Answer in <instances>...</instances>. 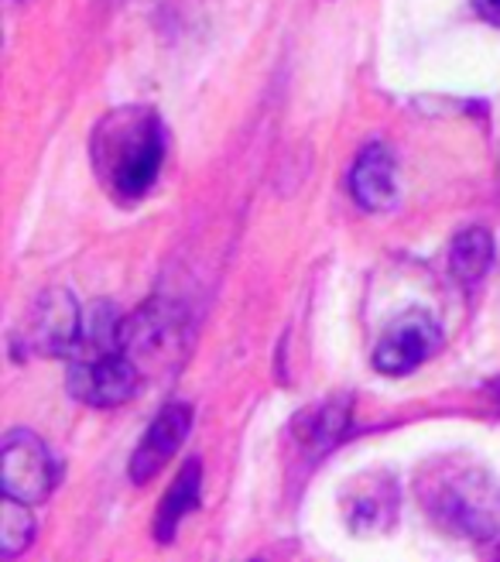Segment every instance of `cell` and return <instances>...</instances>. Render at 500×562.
Returning <instances> with one entry per match:
<instances>
[{"mask_svg":"<svg viewBox=\"0 0 500 562\" xmlns=\"http://www.w3.org/2000/svg\"><path fill=\"white\" fill-rule=\"evenodd\" d=\"M419 501L425 515L456 539H493L500 531V484L469 457L432 460L419 476Z\"/></svg>","mask_w":500,"mask_h":562,"instance_id":"cell-2","label":"cell"},{"mask_svg":"<svg viewBox=\"0 0 500 562\" xmlns=\"http://www.w3.org/2000/svg\"><path fill=\"white\" fill-rule=\"evenodd\" d=\"M137 381H141V368L130 360L124 344H106V347H79L69 363V395L82 405L93 408H117L124 405Z\"/></svg>","mask_w":500,"mask_h":562,"instance_id":"cell-3","label":"cell"},{"mask_svg":"<svg viewBox=\"0 0 500 562\" xmlns=\"http://www.w3.org/2000/svg\"><path fill=\"white\" fill-rule=\"evenodd\" d=\"M350 192H353V200L371 213L391 210L398 203V168H395L391 148L367 145L360 151L350 172Z\"/></svg>","mask_w":500,"mask_h":562,"instance_id":"cell-8","label":"cell"},{"mask_svg":"<svg viewBox=\"0 0 500 562\" xmlns=\"http://www.w3.org/2000/svg\"><path fill=\"white\" fill-rule=\"evenodd\" d=\"M439 344H442L439 323L425 308H411V313H401L398 319L387 323V329L380 333V340L374 347V368L391 378L411 374L439 350Z\"/></svg>","mask_w":500,"mask_h":562,"instance_id":"cell-5","label":"cell"},{"mask_svg":"<svg viewBox=\"0 0 500 562\" xmlns=\"http://www.w3.org/2000/svg\"><path fill=\"white\" fill-rule=\"evenodd\" d=\"M493 265V237L484 227L459 231L450 244V274L459 285H477Z\"/></svg>","mask_w":500,"mask_h":562,"instance_id":"cell-11","label":"cell"},{"mask_svg":"<svg viewBox=\"0 0 500 562\" xmlns=\"http://www.w3.org/2000/svg\"><path fill=\"white\" fill-rule=\"evenodd\" d=\"M32 539H35V518L27 512V504L4 494V504H0V552L14 559L32 546Z\"/></svg>","mask_w":500,"mask_h":562,"instance_id":"cell-12","label":"cell"},{"mask_svg":"<svg viewBox=\"0 0 500 562\" xmlns=\"http://www.w3.org/2000/svg\"><path fill=\"white\" fill-rule=\"evenodd\" d=\"M200 487H203V467H200V460H192L182 467L175 484L158 504V515H155V539L158 542L169 546L175 539V528L182 525V518L200 504Z\"/></svg>","mask_w":500,"mask_h":562,"instance_id":"cell-10","label":"cell"},{"mask_svg":"<svg viewBox=\"0 0 500 562\" xmlns=\"http://www.w3.org/2000/svg\"><path fill=\"white\" fill-rule=\"evenodd\" d=\"M59 484V463L48 446L27 429H14L0 446V487L24 504H42Z\"/></svg>","mask_w":500,"mask_h":562,"instance_id":"cell-4","label":"cell"},{"mask_svg":"<svg viewBox=\"0 0 500 562\" xmlns=\"http://www.w3.org/2000/svg\"><path fill=\"white\" fill-rule=\"evenodd\" d=\"M474 11H477L484 21H490V24L500 27V0H474Z\"/></svg>","mask_w":500,"mask_h":562,"instance_id":"cell-14","label":"cell"},{"mask_svg":"<svg viewBox=\"0 0 500 562\" xmlns=\"http://www.w3.org/2000/svg\"><path fill=\"white\" fill-rule=\"evenodd\" d=\"M189 429H192V408L182 405V402L164 405L155 415V422H151V429L145 432V439L137 442V449H134L130 467H127L130 481L134 484H148L151 476H158L164 470V463H169L182 449Z\"/></svg>","mask_w":500,"mask_h":562,"instance_id":"cell-7","label":"cell"},{"mask_svg":"<svg viewBox=\"0 0 500 562\" xmlns=\"http://www.w3.org/2000/svg\"><path fill=\"white\" fill-rule=\"evenodd\" d=\"M93 168L106 192L134 203L155 186L164 161V127L151 106H117L93 131Z\"/></svg>","mask_w":500,"mask_h":562,"instance_id":"cell-1","label":"cell"},{"mask_svg":"<svg viewBox=\"0 0 500 562\" xmlns=\"http://www.w3.org/2000/svg\"><path fill=\"white\" fill-rule=\"evenodd\" d=\"M343 515L353 531H384L391 528L398 515V491L391 481H380V476H367V481L353 484V491L343 497Z\"/></svg>","mask_w":500,"mask_h":562,"instance_id":"cell-9","label":"cell"},{"mask_svg":"<svg viewBox=\"0 0 500 562\" xmlns=\"http://www.w3.org/2000/svg\"><path fill=\"white\" fill-rule=\"evenodd\" d=\"M346 422H350L346 402L319 405L309 418H305V442H309V449H316V453H326V449L337 446L340 436L346 432Z\"/></svg>","mask_w":500,"mask_h":562,"instance_id":"cell-13","label":"cell"},{"mask_svg":"<svg viewBox=\"0 0 500 562\" xmlns=\"http://www.w3.org/2000/svg\"><path fill=\"white\" fill-rule=\"evenodd\" d=\"M87 313L66 289H48L27 313V347L42 357H72Z\"/></svg>","mask_w":500,"mask_h":562,"instance_id":"cell-6","label":"cell"}]
</instances>
